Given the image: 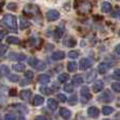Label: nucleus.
Instances as JSON below:
<instances>
[{
	"instance_id": "1",
	"label": "nucleus",
	"mask_w": 120,
	"mask_h": 120,
	"mask_svg": "<svg viewBox=\"0 0 120 120\" xmlns=\"http://www.w3.org/2000/svg\"><path fill=\"white\" fill-rule=\"evenodd\" d=\"M2 24L5 25L10 31L17 32V19L14 15L12 14H6L2 18Z\"/></svg>"
},
{
	"instance_id": "2",
	"label": "nucleus",
	"mask_w": 120,
	"mask_h": 120,
	"mask_svg": "<svg viewBox=\"0 0 120 120\" xmlns=\"http://www.w3.org/2000/svg\"><path fill=\"white\" fill-rule=\"evenodd\" d=\"M80 95H81V100H82V102H87L92 98V95H91V93H90V90L87 89L86 86L81 87Z\"/></svg>"
},
{
	"instance_id": "3",
	"label": "nucleus",
	"mask_w": 120,
	"mask_h": 120,
	"mask_svg": "<svg viewBox=\"0 0 120 120\" xmlns=\"http://www.w3.org/2000/svg\"><path fill=\"white\" fill-rule=\"evenodd\" d=\"M30 64H31L32 66H34V68L38 71H43L44 68H45V64H44V62L39 61V60H36V59H33V58L30 59Z\"/></svg>"
},
{
	"instance_id": "4",
	"label": "nucleus",
	"mask_w": 120,
	"mask_h": 120,
	"mask_svg": "<svg viewBox=\"0 0 120 120\" xmlns=\"http://www.w3.org/2000/svg\"><path fill=\"white\" fill-rule=\"evenodd\" d=\"M60 17V13L56 10H50L46 13V19L49 21H55L57 19H59Z\"/></svg>"
},
{
	"instance_id": "5",
	"label": "nucleus",
	"mask_w": 120,
	"mask_h": 120,
	"mask_svg": "<svg viewBox=\"0 0 120 120\" xmlns=\"http://www.w3.org/2000/svg\"><path fill=\"white\" fill-rule=\"evenodd\" d=\"M99 100L100 101H102V102H111L113 100V96L111 95L110 92L106 91L99 97Z\"/></svg>"
},
{
	"instance_id": "6",
	"label": "nucleus",
	"mask_w": 120,
	"mask_h": 120,
	"mask_svg": "<svg viewBox=\"0 0 120 120\" xmlns=\"http://www.w3.org/2000/svg\"><path fill=\"white\" fill-rule=\"evenodd\" d=\"M87 114L92 118H98V116H99V110L96 106H91L87 110Z\"/></svg>"
},
{
	"instance_id": "7",
	"label": "nucleus",
	"mask_w": 120,
	"mask_h": 120,
	"mask_svg": "<svg viewBox=\"0 0 120 120\" xmlns=\"http://www.w3.org/2000/svg\"><path fill=\"white\" fill-rule=\"evenodd\" d=\"M79 66H80V70L84 71V70H87V68L91 66V62H90L89 59L86 58H82L80 60V63H79Z\"/></svg>"
},
{
	"instance_id": "8",
	"label": "nucleus",
	"mask_w": 120,
	"mask_h": 120,
	"mask_svg": "<svg viewBox=\"0 0 120 120\" xmlns=\"http://www.w3.org/2000/svg\"><path fill=\"white\" fill-rule=\"evenodd\" d=\"M59 114L61 115V117H62V118H64V119H70L71 116H72V113H71V111L68 110V109H64V108L60 109Z\"/></svg>"
},
{
	"instance_id": "9",
	"label": "nucleus",
	"mask_w": 120,
	"mask_h": 120,
	"mask_svg": "<svg viewBox=\"0 0 120 120\" xmlns=\"http://www.w3.org/2000/svg\"><path fill=\"white\" fill-rule=\"evenodd\" d=\"M102 90H103V82H102L101 80L96 81L93 85V91L95 92V93H98V92L102 91Z\"/></svg>"
},
{
	"instance_id": "10",
	"label": "nucleus",
	"mask_w": 120,
	"mask_h": 120,
	"mask_svg": "<svg viewBox=\"0 0 120 120\" xmlns=\"http://www.w3.org/2000/svg\"><path fill=\"white\" fill-rule=\"evenodd\" d=\"M38 82L39 83H42V84H48L49 82H50V76H48V75H44V74H42V75H39L38 76Z\"/></svg>"
},
{
	"instance_id": "11",
	"label": "nucleus",
	"mask_w": 120,
	"mask_h": 120,
	"mask_svg": "<svg viewBox=\"0 0 120 120\" xmlns=\"http://www.w3.org/2000/svg\"><path fill=\"white\" fill-rule=\"evenodd\" d=\"M101 11L103 13H110L111 11H112V4H111L110 2H108V1L102 2V4H101Z\"/></svg>"
},
{
	"instance_id": "12",
	"label": "nucleus",
	"mask_w": 120,
	"mask_h": 120,
	"mask_svg": "<svg viewBox=\"0 0 120 120\" xmlns=\"http://www.w3.org/2000/svg\"><path fill=\"white\" fill-rule=\"evenodd\" d=\"M65 57V54H64L62 51H57L54 54L52 55V59L53 60H62Z\"/></svg>"
},
{
	"instance_id": "13",
	"label": "nucleus",
	"mask_w": 120,
	"mask_h": 120,
	"mask_svg": "<svg viewBox=\"0 0 120 120\" xmlns=\"http://www.w3.org/2000/svg\"><path fill=\"white\" fill-rule=\"evenodd\" d=\"M31 96H32V92L30 90H23L20 93V97L23 100H29V98H31Z\"/></svg>"
},
{
	"instance_id": "14",
	"label": "nucleus",
	"mask_w": 120,
	"mask_h": 120,
	"mask_svg": "<svg viewBox=\"0 0 120 120\" xmlns=\"http://www.w3.org/2000/svg\"><path fill=\"white\" fill-rule=\"evenodd\" d=\"M48 106H49V109H50V110L54 111V110H56V109L58 108V103L56 102V100H55V99L51 98V99L48 100Z\"/></svg>"
},
{
	"instance_id": "15",
	"label": "nucleus",
	"mask_w": 120,
	"mask_h": 120,
	"mask_svg": "<svg viewBox=\"0 0 120 120\" xmlns=\"http://www.w3.org/2000/svg\"><path fill=\"white\" fill-rule=\"evenodd\" d=\"M26 57L23 54H17V53H12L10 54V59H15V60H24Z\"/></svg>"
},
{
	"instance_id": "16",
	"label": "nucleus",
	"mask_w": 120,
	"mask_h": 120,
	"mask_svg": "<svg viewBox=\"0 0 120 120\" xmlns=\"http://www.w3.org/2000/svg\"><path fill=\"white\" fill-rule=\"evenodd\" d=\"M43 102H44L43 97H41V96H39V95H36L35 98H34L33 104H34V105H36V106H38V105H41Z\"/></svg>"
},
{
	"instance_id": "17",
	"label": "nucleus",
	"mask_w": 120,
	"mask_h": 120,
	"mask_svg": "<svg viewBox=\"0 0 120 120\" xmlns=\"http://www.w3.org/2000/svg\"><path fill=\"white\" fill-rule=\"evenodd\" d=\"M6 42H8V44H18L19 42H20V40H19L18 37H14V36H8V37L6 38Z\"/></svg>"
},
{
	"instance_id": "18",
	"label": "nucleus",
	"mask_w": 120,
	"mask_h": 120,
	"mask_svg": "<svg viewBox=\"0 0 120 120\" xmlns=\"http://www.w3.org/2000/svg\"><path fill=\"white\" fill-rule=\"evenodd\" d=\"M108 68H109V66L106 65V63L102 62V63H100L99 65H98V72H99L100 74H105Z\"/></svg>"
},
{
	"instance_id": "19",
	"label": "nucleus",
	"mask_w": 120,
	"mask_h": 120,
	"mask_svg": "<svg viewBox=\"0 0 120 120\" xmlns=\"http://www.w3.org/2000/svg\"><path fill=\"white\" fill-rule=\"evenodd\" d=\"M62 35H63V30H62L61 27H56V30H55V33H54L55 39L59 40L60 38L62 37Z\"/></svg>"
},
{
	"instance_id": "20",
	"label": "nucleus",
	"mask_w": 120,
	"mask_h": 120,
	"mask_svg": "<svg viewBox=\"0 0 120 120\" xmlns=\"http://www.w3.org/2000/svg\"><path fill=\"white\" fill-rule=\"evenodd\" d=\"M73 82L77 85H80L83 83V78L80 76V75H76V76L73 77Z\"/></svg>"
},
{
	"instance_id": "21",
	"label": "nucleus",
	"mask_w": 120,
	"mask_h": 120,
	"mask_svg": "<svg viewBox=\"0 0 120 120\" xmlns=\"http://www.w3.org/2000/svg\"><path fill=\"white\" fill-rule=\"evenodd\" d=\"M68 72H76L77 71V63L76 62H68Z\"/></svg>"
},
{
	"instance_id": "22",
	"label": "nucleus",
	"mask_w": 120,
	"mask_h": 120,
	"mask_svg": "<svg viewBox=\"0 0 120 120\" xmlns=\"http://www.w3.org/2000/svg\"><path fill=\"white\" fill-rule=\"evenodd\" d=\"M113 112H114V109L111 108V106H103V108H102V113H103V115H111Z\"/></svg>"
},
{
	"instance_id": "23",
	"label": "nucleus",
	"mask_w": 120,
	"mask_h": 120,
	"mask_svg": "<svg viewBox=\"0 0 120 120\" xmlns=\"http://www.w3.org/2000/svg\"><path fill=\"white\" fill-rule=\"evenodd\" d=\"M65 44H66V46H68V48H73V46L76 45V40H75L74 38L68 37V39H66Z\"/></svg>"
},
{
	"instance_id": "24",
	"label": "nucleus",
	"mask_w": 120,
	"mask_h": 120,
	"mask_svg": "<svg viewBox=\"0 0 120 120\" xmlns=\"http://www.w3.org/2000/svg\"><path fill=\"white\" fill-rule=\"evenodd\" d=\"M13 68H14V70L16 71V72H22V71L25 70V65L22 63H17V64H15Z\"/></svg>"
},
{
	"instance_id": "25",
	"label": "nucleus",
	"mask_w": 120,
	"mask_h": 120,
	"mask_svg": "<svg viewBox=\"0 0 120 120\" xmlns=\"http://www.w3.org/2000/svg\"><path fill=\"white\" fill-rule=\"evenodd\" d=\"M29 26H30V22H29V21H26L25 19L21 18L20 29H21V30H24V29H26V27H29Z\"/></svg>"
},
{
	"instance_id": "26",
	"label": "nucleus",
	"mask_w": 120,
	"mask_h": 120,
	"mask_svg": "<svg viewBox=\"0 0 120 120\" xmlns=\"http://www.w3.org/2000/svg\"><path fill=\"white\" fill-rule=\"evenodd\" d=\"M58 80H59V82H65V81L68 80V75L64 74V73L63 74H60L58 77Z\"/></svg>"
},
{
	"instance_id": "27",
	"label": "nucleus",
	"mask_w": 120,
	"mask_h": 120,
	"mask_svg": "<svg viewBox=\"0 0 120 120\" xmlns=\"http://www.w3.org/2000/svg\"><path fill=\"white\" fill-rule=\"evenodd\" d=\"M40 92H41L42 94H44V95H51V94H52V91H51V89H49V87H45V86L40 87Z\"/></svg>"
},
{
	"instance_id": "28",
	"label": "nucleus",
	"mask_w": 120,
	"mask_h": 120,
	"mask_svg": "<svg viewBox=\"0 0 120 120\" xmlns=\"http://www.w3.org/2000/svg\"><path fill=\"white\" fill-rule=\"evenodd\" d=\"M68 57H70L71 59H76L77 57L79 56V54H78V52L77 51H71V52H68Z\"/></svg>"
},
{
	"instance_id": "29",
	"label": "nucleus",
	"mask_w": 120,
	"mask_h": 120,
	"mask_svg": "<svg viewBox=\"0 0 120 120\" xmlns=\"http://www.w3.org/2000/svg\"><path fill=\"white\" fill-rule=\"evenodd\" d=\"M95 78H96V73L95 72H92L91 74H89L86 76V81H87V82H91V81H93Z\"/></svg>"
},
{
	"instance_id": "30",
	"label": "nucleus",
	"mask_w": 120,
	"mask_h": 120,
	"mask_svg": "<svg viewBox=\"0 0 120 120\" xmlns=\"http://www.w3.org/2000/svg\"><path fill=\"white\" fill-rule=\"evenodd\" d=\"M112 89L114 90L116 93H120V83L119 82H114L112 84Z\"/></svg>"
},
{
	"instance_id": "31",
	"label": "nucleus",
	"mask_w": 120,
	"mask_h": 120,
	"mask_svg": "<svg viewBox=\"0 0 120 120\" xmlns=\"http://www.w3.org/2000/svg\"><path fill=\"white\" fill-rule=\"evenodd\" d=\"M64 91L65 92H68V93H71V92L74 91V86H73V84H65L64 85Z\"/></svg>"
},
{
	"instance_id": "32",
	"label": "nucleus",
	"mask_w": 120,
	"mask_h": 120,
	"mask_svg": "<svg viewBox=\"0 0 120 120\" xmlns=\"http://www.w3.org/2000/svg\"><path fill=\"white\" fill-rule=\"evenodd\" d=\"M57 98H58V100L60 102H66L68 101V98H66L63 94H58V95H57Z\"/></svg>"
},
{
	"instance_id": "33",
	"label": "nucleus",
	"mask_w": 120,
	"mask_h": 120,
	"mask_svg": "<svg viewBox=\"0 0 120 120\" xmlns=\"http://www.w3.org/2000/svg\"><path fill=\"white\" fill-rule=\"evenodd\" d=\"M25 77H26L27 79H30V80H31V79L34 78V73L31 72V71H26V72H25Z\"/></svg>"
},
{
	"instance_id": "34",
	"label": "nucleus",
	"mask_w": 120,
	"mask_h": 120,
	"mask_svg": "<svg viewBox=\"0 0 120 120\" xmlns=\"http://www.w3.org/2000/svg\"><path fill=\"white\" fill-rule=\"evenodd\" d=\"M8 10H12V11L17 10V4L14 3V2H11V3L8 4Z\"/></svg>"
},
{
	"instance_id": "35",
	"label": "nucleus",
	"mask_w": 120,
	"mask_h": 120,
	"mask_svg": "<svg viewBox=\"0 0 120 120\" xmlns=\"http://www.w3.org/2000/svg\"><path fill=\"white\" fill-rule=\"evenodd\" d=\"M8 79H10L11 81H13V82H16V81L19 80V77L17 76V75H10V76H8Z\"/></svg>"
},
{
	"instance_id": "36",
	"label": "nucleus",
	"mask_w": 120,
	"mask_h": 120,
	"mask_svg": "<svg viewBox=\"0 0 120 120\" xmlns=\"http://www.w3.org/2000/svg\"><path fill=\"white\" fill-rule=\"evenodd\" d=\"M114 78L117 80H120V68H117L114 72Z\"/></svg>"
},
{
	"instance_id": "37",
	"label": "nucleus",
	"mask_w": 120,
	"mask_h": 120,
	"mask_svg": "<svg viewBox=\"0 0 120 120\" xmlns=\"http://www.w3.org/2000/svg\"><path fill=\"white\" fill-rule=\"evenodd\" d=\"M6 51H8V48H6L5 45H0V55H1V56H3V55L5 54Z\"/></svg>"
},
{
	"instance_id": "38",
	"label": "nucleus",
	"mask_w": 120,
	"mask_h": 120,
	"mask_svg": "<svg viewBox=\"0 0 120 120\" xmlns=\"http://www.w3.org/2000/svg\"><path fill=\"white\" fill-rule=\"evenodd\" d=\"M1 73L3 75H8V73H10V71H8V66H5V65H3L1 68Z\"/></svg>"
},
{
	"instance_id": "39",
	"label": "nucleus",
	"mask_w": 120,
	"mask_h": 120,
	"mask_svg": "<svg viewBox=\"0 0 120 120\" xmlns=\"http://www.w3.org/2000/svg\"><path fill=\"white\" fill-rule=\"evenodd\" d=\"M4 120H16V117H15L14 115L8 114V115H5V117H4Z\"/></svg>"
},
{
	"instance_id": "40",
	"label": "nucleus",
	"mask_w": 120,
	"mask_h": 120,
	"mask_svg": "<svg viewBox=\"0 0 120 120\" xmlns=\"http://www.w3.org/2000/svg\"><path fill=\"white\" fill-rule=\"evenodd\" d=\"M112 16L114 17V18H118V19H120V10L115 11V12L112 14Z\"/></svg>"
},
{
	"instance_id": "41",
	"label": "nucleus",
	"mask_w": 120,
	"mask_h": 120,
	"mask_svg": "<svg viewBox=\"0 0 120 120\" xmlns=\"http://www.w3.org/2000/svg\"><path fill=\"white\" fill-rule=\"evenodd\" d=\"M10 95H11V96H16V95H17V91H16L15 89L11 90V91H10Z\"/></svg>"
},
{
	"instance_id": "42",
	"label": "nucleus",
	"mask_w": 120,
	"mask_h": 120,
	"mask_svg": "<svg viewBox=\"0 0 120 120\" xmlns=\"http://www.w3.org/2000/svg\"><path fill=\"white\" fill-rule=\"evenodd\" d=\"M34 120H46V118L45 117H43V116H37Z\"/></svg>"
},
{
	"instance_id": "43",
	"label": "nucleus",
	"mask_w": 120,
	"mask_h": 120,
	"mask_svg": "<svg viewBox=\"0 0 120 120\" xmlns=\"http://www.w3.org/2000/svg\"><path fill=\"white\" fill-rule=\"evenodd\" d=\"M4 35H5V33H4V32H3V31H0V41H1V40H2V39H3Z\"/></svg>"
},
{
	"instance_id": "44",
	"label": "nucleus",
	"mask_w": 120,
	"mask_h": 120,
	"mask_svg": "<svg viewBox=\"0 0 120 120\" xmlns=\"http://www.w3.org/2000/svg\"><path fill=\"white\" fill-rule=\"evenodd\" d=\"M115 51H116V53L117 54H119L120 55V44H118V45L115 48Z\"/></svg>"
},
{
	"instance_id": "45",
	"label": "nucleus",
	"mask_w": 120,
	"mask_h": 120,
	"mask_svg": "<svg viewBox=\"0 0 120 120\" xmlns=\"http://www.w3.org/2000/svg\"><path fill=\"white\" fill-rule=\"evenodd\" d=\"M70 103L71 104H75V103H76V97H75V96H74V99H71L70 100Z\"/></svg>"
},
{
	"instance_id": "46",
	"label": "nucleus",
	"mask_w": 120,
	"mask_h": 120,
	"mask_svg": "<svg viewBox=\"0 0 120 120\" xmlns=\"http://www.w3.org/2000/svg\"><path fill=\"white\" fill-rule=\"evenodd\" d=\"M115 120H120V113L116 115V117H115Z\"/></svg>"
},
{
	"instance_id": "47",
	"label": "nucleus",
	"mask_w": 120,
	"mask_h": 120,
	"mask_svg": "<svg viewBox=\"0 0 120 120\" xmlns=\"http://www.w3.org/2000/svg\"><path fill=\"white\" fill-rule=\"evenodd\" d=\"M0 120H2V118H1V116H0Z\"/></svg>"
},
{
	"instance_id": "48",
	"label": "nucleus",
	"mask_w": 120,
	"mask_h": 120,
	"mask_svg": "<svg viewBox=\"0 0 120 120\" xmlns=\"http://www.w3.org/2000/svg\"><path fill=\"white\" fill-rule=\"evenodd\" d=\"M103 120H110V119H103Z\"/></svg>"
},
{
	"instance_id": "49",
	"label": "nucleus",
	"mask_w": 120,
	"mask_h": 120,
	"mask_svg": "<svg viewBox=\"0 0 120 120\" xmlns=\"http://www.w3.org/2000/svg\"><path fill=\"white\" fill-rule=\"evenodd\" d=\"M119 34H120V32H119Z\"/></svg>"
}]
</instances>
